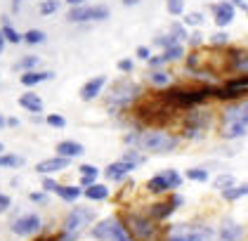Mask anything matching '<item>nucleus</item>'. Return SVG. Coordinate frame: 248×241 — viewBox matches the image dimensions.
Masks as SVG:
<instances>
[{
  "instance_id": "f257e3e1",
  "label": "nucleus",
  "mask_w": 248,
  "mask_h": 241,
  "mask_svg": "<svg viewBox=\"0 0 248 241\" xmlns=\"http://www.w3.org/2000/svg\"><path fill=\"white\" fill-rule=\"evenodd\" d=\"M248 132V99L236 102L225 109V130L222 135L227 140H239Z\"/></svg>"
},
{
  "instance_id": "f03ea898",
  "label": "nucleus",
  "mask_w": 248,
  "mask_h": 241,
  "mask_svg": "<svg viewBox=\"0 0 248 241\" xmlns=\"http://www.w3.org/2000/svg\"><path fill=\"white\" fill-rule=\"evenodd\" d=\"M90 223H95V210L76 206L64 220V237H62V241H76L78 234L83 232V227H88Z\"/></svg>"
},
{
  "instance_id": "7ed1b4c3",
  "label": "nucleus",
  "mask_w": 248,
  "mask_h": 241,
  "mask_svg": "<svg viewBox=\"0 0 248 241\" xmlns=\"http://www.w3.org/2000/svg\"><path fill=\"white\" fill-rule=\"evenodd\" d=\"M137 142L144 151H152V154H168L172 149H177V137L170 132H158V130L144 132L142 137H137Z\"/></svg>"
},
{
  "instance_id": "20e7f679",
  "label": "nucleus",
  "mask_w": 248,
  "mask_h": 241,
  "mask_svg": "<svg viewBox=\"0 0 248 241\" xmlns=\"http://www.w3.org/2000/svg\"><path fill=\"white\" fill-rule=\"evenodd\" d=\"M140 85L133 83V80H128V78H123V80H116L114 85H111V93H109V104L114 107V109H123V107H130L135 99L140 97Z\"/></svg>"
},
{
  "instance_id": "39448f33",
  "label": "nucleus",
  "mask_w": 248,
  "mask_h": 241,
  "mask_svg": "<svg viewBox=\"0 0 248 241\" xmlns=\"http://www.w3.org/2000/svg\"><path fill=\"white\" fill-rule=\"evenodd\" d=\"M210 93H213L210 88H199V90H170V93L161 95V102H163V104H170V107H196V104H201Z\"/></svg>"
},
{
  "instance_id": "423d86ee",
  "label": "nucleus",
  "mask_w": 248,
  "mask_h": 241,
  "mask_svg": "<svg viewBox=\"0 0 248 241\" xmlns=\"http://www.w3.org/2000/svg\"><path fill=\"white\" fill-rule=\"evenodd\" d=\"M109 19V7L107 5H74L66 15V21H104Z\"/></svg>"
},
{
  "instance_id": "0eeeda50",
  "label": "nucleus",
  "mask_w": 248,
  "mask_h": 241,
  "mask_svg": "<svg viewBox=\"0 0 248 241\" xmlns=\"http://www.w3.org/2000/svg\"><path fill=\"white\" fill-rule=\"evenodd\" d=\"M40 227H43V220H40L38 213H26L12 223V232L17 237H31V234L40 232Z\"/></svg>"
},
{
  "instance_id": "6e6552de",
  "label": "nucleus",
  "mask_w": 248,
  "mask_h": 241,
  "mask_svg": "<svg viewBox=\"0 0 248 241\" xmlns=\"http://www.w3.org/2000/svg\"><path fill=\"white\" fill-rule=\"evenodd\" d=\"M210 126V113L208 112H194L189 113V121L185 126V135L191 140H199Z\"/></svg>"
},
{
  "instance_id": "1a4fd4ad",
  "label": "nucleus",
  "mask_w": 248,
  "mask_h": 241,
  "mask_svg": "<svg viewBox=\"0 0 248 241\" xmlns=\"http://www.w3.org/2000/svg\"><path fill=\"white\" fill-rule=\"evenodd\" d=\"M213 237H215V234L210 232L208 227L196 225V227H191V229H177L168 241H210Z\"/></svg>"
},
{
  "instance_id": "9d476101",
  "label": "nucleus",
  "mask_w": 248,
  "mask_h": 241,
  "mask_svg": "<svg viewBox=\"0 0 248 241\" xmlns=\"http://www.w3.org/2000/svg\"><path fill=\"white\" fill-rule=\"evenodd\" d=\"M128 229H133L140 239H154L156 237V227L152 218H142V215H130L128 218Z\"/></svg>"
},
{
  "instance_id": "9b49d317",
  "label": "nucleus",
  "mask_w": 248,
  "mask_h": 241,
  "mask_svg": "<svg viewBox=\"0 0 248 241\" xmlns=\"http://www.w3.org/2000/svg\"><path fill=\"white\" fill-rule=\"evenodd\" d=\"M244 237H246V229L239 223L227 220V223H222V227L217 229V234L213 239L215 241H244Z\"/></svg>"
},
{
  "instance_id": "f8f14e48",
  "label": "nucleus",
  "mask_w": 248,
  "mask_h": 241,
  "mask_svg": "<svg viewBox=\"0 0 248 241\" xmlns=\"http://www.w3.org/2000/svg\"><path fill=\"white\" fill-rule=\"evenodd\" d=\"M107 85V76H95V78H90L83 88H80V99L83 102H90V99H95L97 95L102 93V88Z\"/></svg>"
},
{
  "instance_id": "ddd939ff",
  "label": "nucleus",
  "mask_w": 248,
  "mask_h": 241,
  "mask_svg": "<svg viewBox=\"0 0 248 241\" xmlns=\"http://www.w3.org/2000/svg\"><path fill=\"white\" fill-rule=\"evenodd\" d=\"M69 168V159L66 156H55V159H45V161H40L36 170H38L40 175H50V173H59V170H66Z\"/></svg>"
},
{
  "instance_id": "4468645a",
  "label": "nucleus",
  "mask_w": 248,
  "mask_h": 241,
  "mask_svg": "<svg viewBox=\"0 0 248 241\" xmlns=\"http://www.w3.org/2000/svg\"><path fill=\"white\" fill-rule=\"evenodd\" d=\"M130 170H135L133 163H128V161H123V159H121V161H116V163H111V166H107L104 175H107L111 182H121V180H123Z\"/></svg>"
},
{
  "instance_id": "2eb2a0df",
  "label": "nucleus",
  "mask_w": 248,
  "mask_h": 241,
  "mask_svg": "<svg viewBox=\"0 0 248 241\" xmlns=\"http://www.w3.org/2000/svg\"><path fill=\"white\" fill-rule=\"evenodd\" d=\"M234 12H236V10H234L232 2H217V5H213V15H215V24H217V26L232 24Z\"/></svg>"
},
{
  "instance_id": "dca6fc26",
  "label": "nucleus",
  "mask_w": 248,
  "mask_h": 241,
  "mask_svg": "<svg viewBox=\"0 0 248 241\" xmlns=\"http://www.w3.org/2000/svg\"><path fill=\"white\" fill-rule=\"evenodd\" d=\"M55 78V74L52 71H24V76H21V85H26V88H33V85H38V83H45V80H52Z\"/></svg>"
},
{
  "instance_id": "f3484780",
  "label": "nucleus",
  "mask_w": 248,
  "mask_h": 241,
  "mask_svg": "<svg viewBox=\"0 0 248 241\" xmlns=\"http://www.w3.org/2000/svg\"><path fill=\"white\" fill-rule=\"evenodd\" d=\"M109 241H135L130 229L125 227L123 220L118 218H111V232H109Z\"/></svg>"
},
{
  "instance_id": "a211bd4d",
  "label": "nucleus",
  "mask_w": 248,
  "mask_h": 241,
  "mask_svg": "<svg viewBox=\"0 0 248 241\" xmlns=\"http://www.w3.org/2000/svg\"><path fill=\"white\" fill-rule=\"evenodd\" d=\"M57 154L59 156H66V159H76L80 154H85V147H83L80 142L66 140V142H59L57 145Z\"/></svg>"
},
{
  "instance_id": "6ab92c4d",
  "label": "nucleus",
  "mask_w": 248,
  "mask_h": 241,
  "mask_svg": "<svg viewBox=\"0 0 248 241\" xmlns=\"http://www.w3.org/2000/svg\"><path fill=\"white\" fill-rule=\"evenodd\" d=\"M19 107L31 113H40L43 112V99H40L36 93H24L19 97Z\"/></svg>"
},
{
  "instance_id": "aec40b11",
  "label": "nucleus",
  "mask_w": 248,
  "mask_h": 241,
  "mask_svg": "<svg viewBox=\"0 0 248 241\" xmlns=\"http://www.w3.org/2000/svg\"><path fill=\"white\" fill-rule=\"evenodd\" d=\"M225 90L232 93V97H239V95H248V74L246 76H239V78H232L227 80Z\"/></svg>"
},
{
  "instance_id": "412c9836",
  "label": "nucleus",
  "mask_w": 248,
  "mask_h": 241,
  "mask_svg": "<svg viewBox=\"0 0 248 241\" xmlns=\"http://www.w3.org/2000/svg\"><path fill=\"white\" fill-rule=\"evenodd\" d=\"M0 31H2V36H5V43H21V33H17V29L7 21V17H2V26H0Z\"/></svg>"
},
{
  "instance_id": "4be33fe9",
  "label": "nucleus",
  "mask_w": 248,
  "mask_h": 241,
  "mask_svg": "<svg viewBox=\"0 0 248 241\" xmlns=\"http://www.w3.org/2000/svg\"><path fill=\"white\" fill-rule=\"evenodd\" d=\"M85 196L90 199V201H104L107 196H109V189L104 185H97V182H93V185L85 189Z\"/></svg>"
},
{
  "instance_id": "5701e85b",
  "label": "nucleus",
  "mask_w": 248,
  "mask_h": 241,
  "mask_svg": "<svg viewBox=\"0 0 248 241\" xmlns=\"http://www.w3.org/2000/svg\"><path fill=\"white\" fill-rule=\"evenodd\" d=\"M182 57H185V48H182L180 43H172V45H168V48L163 50L161 59H163V62H177V59H182Z\"/></svg>"
},
{
  "instance_id": "b1692460",
  "label": "nucleus",
  "mask_w": 248,
  "mask_h": 241,
  "mask_svg": "<svg viewBox=\"0 0 248 241\" xmlns=\"http://www.w3.org/2000/svg\"><path fill=\"white\" fill-rule=\"evenodd\" d=\"M55 194H57V196H62L64 201H76V199L80 196V194H83V192H80V187H64V185H57Z\"/></svg>"
},
{
  "instance_id": "393cba45",
  "label": "nucleus",
  "mask_w": 248,
  "mask_h": 241,
  "mask_svg": "<svg viewBox=\"0 0 248 241\" xmlns=\"http://www.w3.org/2000/svg\"><path fill=\"white\" fill-rule=\"evenodd\" d=\"M232 64H234L236 71L248 74V55L246 52H241V50H232Z\"/></svg>"
},
{
  "instance_id": "a878e982",
  "label": "nucleus",
  "mask_w": 248,
  "mask_h": 241,
  "mask_svg": "<svg viewBox=\"0 0 248 241\" xmlns=\"http://www.w3.org/2000/svg\"><path fill=\"white\" fill-rule=\"evenodd\" d=\"M109 232H111V218H107V220H102L99 225L93 227V237L99 241H109Z\"/></svg>"
},
{
  "instance_id": "bb28decb",
  "label": "nucleus",
  "mask_w": 248,
  "mask_h": 241,
  "mask_svg": "<svg viewBox=\"0 0 248 241\" xmlns=\"http://www.w3.org/2000/svg\"><path fill=\"white\" fill-rule=\"evenodd\" d=\"M147 189H149L152 194H163V192H170V187H168V182H166V177H163V175H156V177H152V180L147 182Z\"/></svg>"
},
{
  "instance_id": "cd10ccee",
  "label": "nucleus",
  "mask_w": 248,
  "mask_h": 241,
  "mask_svg": "<svg viewBox=\"0 0 248 241\" xmlns=\"http://www.w3.org/2000/svg\"><path fill=\"white\" fill-rule=\"evenodd\" d=\"M222 196H225L227 201H236V199H241V196H248V185L227 187V189H222Z\"/></svg>"
},
{
  "instance_id": "c85d7f7f",
  "label": "nucleus",
  "mask_w": 248,
  "mask_h": 241,
  "mask_svg": "<svg viewBox=\"0 0 248 241\" xmlns=\"http://www.w3.org/2000/svg\"><path fill=\"white\" fill-rule=\"evenodd\" d=\"M172 210V204H156V206H152V210H149V218L152 220H161V218H168Z\"/></svg>"
},
{
  "instance_id": "c756f323",
  "label": "nucleus",
  "mask_w": 248,
  "mask_h": 241,
  "mask_svg": "<svg viewBox=\"0 0 248 241\" xmlns=\"http://www.w3.org/2000/svg\"><path fill=\"white\" fill-rule=\"evenodd\" d=\"M149 80H152V85H156V88H166V85H170L172 78L168 71H152Z\"/></svg>"
},
{
  "instance_id": "7c9ffc66",
  "label": "nucleus",
  "mask_w": 248,
  "mask_h": 241,
  "mask_svg": "<svg viewBox=\"0 0 248 241\" xmlns=\"http://www.w3.org/2000/svg\"><path fill=\"white\" fill-rule=\"evenodd\" d=\"M24 166V159L15 154H0V168H19Z\"/></svg>"
},
{
  "instance_id": "2f4dec72",
  "label": "nucleus",
  "mask_w": 248,
  "mask_h": 241,
  "mask_svg": "<svg viewBox=\"0 0 248 241\" xmlns=\"http://www.w3.org/2000/svg\"><path fill=\"white\" fill-rule=\"evenodd\" d=\"M161 175L166 177V182H168V187H170V189H177V187L182 185V175H180L177 170H172V168H168V170H163Z\"/></svg>"
},
{
  "instance_id": "473e14b6",
  "label": "nucleus",
  "mask_w": 248,
  "mask_h": 241,
  "mask_svg": "<svg viewBox=\"0 0 248 241\" xmlns=\"http://www.w3.org/2000/svg\"><path fill=\"white\" fill-rule=\"evenodd\" d=\"M21 40H26L29 45H40V43H45V33L38 31V29H31V31H26L21 36Z\"/></svg>"
},
{
  "instance_id": "72a5a7b5",
  "label": "nucleus",
  "mask_w": 248,
  "mask_h": 241,
  "mask_svg": "<svg viewBox=\"0 0 248 241\" xmlns=\"http://www.w3.org/2000/svg\"><path fill=\"white\" fill-rule=\"evenodd\" d=\"M38 62H40L38 57L29 55V57H24V59H19V62L15 64V66H17L19 71H31V69H36V66H38Z\"/></svg>"
},
{
  "instance_id": "f704fd0d",
  "label": "nucleus",
  "mask_w": 248,
  "mask_h": 241,
  "mask_svg": "<svg viewBox=\"0 0 248 241\" xmlns=\"http://www.w3.org/2000/svg\"><path fill=\"white\" fill-rule=\"evenodd\" d=\"M59 10V0H43L38 7V12L43 15V17H47V15H55Z\"/></svg>"
},
{
  "instance_id": "c9c22d12",
  "label": "nucleus",
  "mask_w": 248,
  "mask_h": 241,
  "mask_svg": "<svg viewBox=\"0 0 248 241\" xmlns=\"http://www.w3.org/2000/svg\"><path fill=\"white\" fill-rule=\"evenodd\" d=\"M187 177L194 182H208V170H201V168H191L187 170Z\"/></svg>"
},
{
  "instance_id": "e433bc0d",
  "label": "nucleus",
  "mask_w": 248,
  "mask_h": 241,
  "mask_svg": "<svg viewBox=\"0 0 248 241\" xmlns=\"http://www.w3.org/2000/svg\"><path fill=\"white\" fill-rule=\"evenodd\" d=\"M166 7H168L170 15H182V10H185V0H166Z\"/></svg>"
},
{
  "instance_id": "4c0bfd02",
  "label": "nucleus",
  "mask_w": 248,
  "mask_h": 241,
  "mask_svg": "<svg viewBox=\"0 0 248 241\" xmlns=\"http://www.w3.org/2000/svg\"><path fill=\"white\" fill-rule=\"evenodd\" d=\"M232 185H234V175H220V177L215 180V189H220V192Z\"/></svg>"
},
{
  "instance_id": "58836bf2",
  "label": "nucleus",
  "mask_w": 248,
  "mask_h": 241,
  "mask_svg": "<svg viewBox=\"0 0 248 241\" xmlns=\"http://www.w3.org/2000/svg\"><path fill=\"white\" fill-rule=\"evenodd\" d=\"M123 161H128V163H133V166H140V163L144 161V156H142V154H137L135 149H130V151H125Z\"/></svg>"
},
{
  "instance_id": "ea45409f",
  "label": "nucleus",
  "mask_w": 248,
  "mask_h": 241,
  "mask_svg": "<svg viewBox=\"0 0 248 241\" xmlns=\"http://www.w3.org/2000/svg\"><path fill=\"white\" fill-rule=\"evenodd\" d=\"M47 123H50L52 128H64V126H66V118L59 116V113H50V116H47Z\"/></svg>"
},
{
  "instance_id": "a19ab883",
  "label": "nucleus",
  "mask_w": 248,
  "mask_h": 241,
  "mask_svg": "<svg viewBox=\"0 0 248 241\" xmlns=\"http://www.w3.org/2000/svg\"><path fill=\"white\" fill-rule=\"evenodd\" d=\"M201 21H203V15H201V12H189V15L185 17V24H187V26H199Z\"/></svg>"
},
{
  "instance_id": "79ce46f5",
  "label": "nucleus",
  "mask_w": 248,
  "mask_h": 241,
  "mask_svg": "<svg viewBox=\"0 0 248 241\" xmlns=\"http://www.w3.org/2000/svg\"><path fill=\"white\" fill-rule=\"evenodd\" d=\"M80 170V175H90V177H97L99 175V170H97L95 166H90V163H85V166H80L78 168Z\"/></svg>"
},
{
  "instance_id": "37998d69",
  "label": "nucleus",
  "mask_w": 248,
  "mask_h": 241,
  "mask_svg": "<svg viewBox=\"0 0 248 241\" xmlns=\"http://www.w3.org/2000/svg\"><path fill=\"white\" fill-rule=\"evenodd\" d=\"M118 71L130 74V71H133V59H121V62H118Z\"/></svg>"
},
{
  "instance_id": "c03bdc74",
  "label": "nucleus",
  "mask_w": 248,
  "mask_h": 241,
  "mask_svg": "<svg viewBox=\"0 0 248 241\" xmlns=\"http://www.w3.org/2000/svg\"><path fill=\"white\" fill-rule=\"evenodd\" d=\"M172 43H177V38H168V36H161L156 38V45H161V48H168V45H172Z\"/></svg>"
},
{
  "instance_id": "a18cd8bd",
  "label": "nucleus",
  "mask_w": 248,
  "mask_h": 241,
  "mask_svg": "<svg viewBox=\"0 0 248 241\" xmlns=\"http://www.w3.org/2000/svg\"><path fill=\"white\" fill-rule=\"evenodd\" d=\"M170 31L175 33V38H177V40H180V38H187V31H185V29H182L180 24H172V26H170Z\"/></svg>"
},
{
  "instance_id": "49530a36",
  "label": "nucleus",
  "mask_w": 248,
  "mask_h": 241,
  "mask_svg": "<svg viewBox=\"0 0 248 241\" xmlns=\"http://www.w3.org/2000/svg\"><path fill=\"white\" fill-rule=\"evenodd\" d=\"M43 189H45V192H55V189H57V182L50 180V177H45V180H43Z\"/></svg>"
},
{
  "instance_id": "de8ad7c7",
  "label": "nucleus",
  "mask_w": 248,
  "mask_h": 241,
  "mask_svg": "<svg viewBox=\"0 0 248 241\" xmlns=\"http://www.w3.org/2000/svg\"><path fill=\"white\" fill-rule=\"evenodd\" d=\"M29 199H31L33 204H45V201H47V196H45V194H38V192H33Z\"/></svg>"
},
{
  "instance_id": "09e8293b",
  "label": "nucleus",
  "mask_w": 248,
  "mask_h": 241,
  "mask_svg": "<svg viewBox=\"0 0 248 241\" xmlns=\"http://www.w3.org/2000/svg\"><path fill=\"white\" fill-rule=\"evenodd\" d=\"M227 33H215V36H213V43H215V45H225V43H227Z\"/></svg>"
},
{
  "instance_id": "8fccbe9b",
  "label": "nucleus",
  "mask_w": 248,
  "mask_h": 241,
  "mask_svg": "<svg viewBox=\"0 0 248 241\" xmlns=\"http://www.w3.org/2000/svg\"><path fill=\"white\" fill-rule=\"evenodd\" d=\"M137 57H142V59H149V57H152V52H149V48L140 45V48H137Z\"/></svg>"
},
{
  "instance_id": "3c124183",
  "label": "nucleus",
  "mask_w": 248,
  "mask_h": 241,
  "mask_svg": "<svg viewBox=\"0 0 248 241\" xmlns=\"http://www.w3.org/2000/svg\"><path fill=\"white\" fill-rule=\"evenodd\" d=\"M10 204H12V201H10V196L0 194V210H7V208H10Z\"/></svg>"
},
{
  "instance_id": "603ef678",
  "label": "nucleus",
  "mask_w": 248,
  "mask_h": 241,
  "mask_svg": "<svg viewBox=\"0 0 248 241\" xmlns=\"http://www.w3.org/2000/svg\"><path fill=\"white\" fill-rule=\"evenodd\" d=\"M97 177H90V175H80V185L83 187H90L93 182H95Z\"/></svg>"
},
{
  "instance_id": "864d4df0",
  "label": "nucleus",
  "mask_w": 248,
  "mask_h": 241,
  "mask_svg": "<svg viewBox=\"0 0 248 241\" xmlns=\"http://www.w3.org/2000/svg\"><path fill=\"white\" fill-rule=\"evenodd\" d=\"M187 38H189L191 45H199V43H201V33H194V36H187Z\"/></svg>"
},
{
  "instance_id": "5fc2aeb1",
  "label": "nucleus",
  "mask_w": 248,
  "mask_h": 241,
  "mask_svg": "<svg viewBox=\"0 0 248 241\" xmlns=\"http://www.w3.org/2000/svg\"><path fill=\"white\" fill-rule=\"evenodd\" d=\"M21 5H24V0H12V12H19Z\"/></svg>"
},
{
  "instance_id": "6e6d98bb",
  "label": "nucleus",
  "mask_w": 248,
  "mask_h": 241,
  "mask_svg": "<svg viewBox=\"0 0 248 241\" xmlns=\"http://www.w3.org/2000/svg\"><path fill=\"white\" fill-rule=\"evenodd\" d=\"M137 2H140V0H123V5H125V7H133V5H137Z\"/></svg>"
},
{
  "instance_id": "4d7b16f0",
  "label": "nucleus",
  "mask_w": 248,
  "mask_h": 241,
  "mask_svg": "<svg viewBox=\"0 0 248 241\" xmlns=\"http://www.w3.org/2000/svg\"><path fill=\"white\" fill-rule=\"evenodd\" d=\"M66 2H69L71 7H74V5H85V0H66Z\"/></svg>"
},
{
  "instance_id": "13d9d810",
  "label": "nucleus",
  "mask_w": 248,
  "mask_h": 241,
  "mask_svg": "<svg viewBox=\"0 0 248 241\" xmlns=\"http://www.w3.org/2000/svg\"><path fill=\"white\" fill-rule=\"evenodd\" d=\"M2 50H5V36H2V31H0V55H2Z\"/></svg>"
},
{
  "instance_id": "bf43d9fd",
  "label": "nucleus",
  "mask_w": 248,
  "mask_h": 241,
  "mask_svg": "<svg viewBox=\"0 0 248 241\" xmlns=\"http://www.w3.org/2000/svg\"><path fill=\"white\" fill-rule=\"evenodd\" d=\"M182 204V196H175V199H172V208H175V206H180Z\"/></svg>"
},
{
  "instance_id": "052dcab7",
  "label": "nucleus",
  "mask_w": 248,
  "mask_h": 241,
  "mask_svg": "<svg viewBox=\"0 0 248 241\" xmlns=\"http://www.w3.org/2000/svg\"><path fill=\"white\" fill-rule=\"evenodd\" d=\"M2 126H7V121H5V118L0 116V128H2Z\"/></svg>"
},
{
  "instance_id": "680f3d73",
  "label": "nucleus",
  "mask_w": 248,
  "mask_h": 241,
  "mask_svg": "<svg viewBox=\"0 0 248 241\" xmlns=\"http://www.w3.org/2000/svg\"><path fill=\"white\" fill-rule=\"evenodd\" d=\"M234 5H246V0H234Z\"/></svg>"
},
{
  "instance_id": "e2e57ef3",
  "label": "nucleus",
  "mask_w": 248,
  "mask_h": 241,
  "mask_svg": "<svg viewBox=\"0 0 248 241\" xmlns=\"http://www.w3.org/2000/svg\"><path fill=\"white\" fill-rule=\"evenodd\" d=\"M38 241H55V239H38Z\"/></svg>"
},
{
  "instance_id": "0e129e2a",
  "label": "nucleus",
  "mask_w": 248,
  "mask_h": 241,
  "mask_svg": "<svg viewBox=\"0 0 248 241\" xmlns=\"http://www.w3.org/2000/svg\"><path fill=\"white\" fill-rule=\"evenodd\" d=\"M0 151H2V145H0Z\"/></svg>"
},
{
  "instance_id": "69168bd1",
  "label": "nucleus",
  "mask_w": 248,
  "mask_h": 241,
  "mask_svg": "<svg viewBox=\"0 0 248 241\" xmlns=\"http://www.w3.org/2000/svg\"><path fill=\"white\" fill-rule=\"evenodd\" d=\"M0 213H2V210H0Z\"/></svg>"
}]
</instances>
